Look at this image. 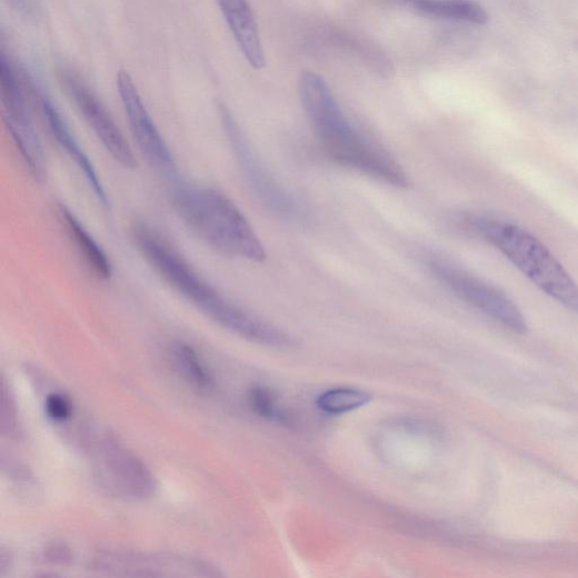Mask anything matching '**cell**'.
I'll return each mask as SVG.
<instances>
[{"label": "cell", "instance_id": "6da1fadb", "mask_svg": "<svg viewBox=\"0 0 578 578\" xmlns=\"http://www.w3.org/2000/svg\"><path fill=\"white\" fill-rule=\"evenodd\" d=\"M132 240L144 260L189 303L225 329L266 346L291 342L283 332L243 310L203 279L155 229L136 225Z\"/></svg>", "mask_w": 578, "mask_h": 578}, {"label": "cell", "instance_id": "7a4b0ae2", "mask_svg": "<svg viewBox=\"0 0 578 578\" xmlns=\"http://www.w3.org/2000/svg\"><path fill=\"white\" fill-rule=\"evenodd\" d=\"M299 92L321 147L331 160L392 187L409 186L401 166L356 130L323 78L315 71H303Z\"/></svg>", "mask_w": 578, "mask_h": 578}, {"label": "cell", "instance_id": "3957f363", "mask_svg": "<svg viewBox=\"0 0 578 578\" xmlns=\"http://www.w3.org/2000/svg\"><path fill=\"white\" fill-rule=\"evenodd\" d=\"M185 226L217 252L253 262L267 259L266 249L240 208L223 192L182 185L172 196Z\"/></svg>", "mask_w": 578, "mask_h": 578}, {"label": "cell", "instance_id": "277c9868", "mask_svg": "<svg viewBox=\"0 0 578 578\" xmlns=\"http://www.w3.org/2000/svg\"><path fill=\"white\" fill-rule=\"evenodd\" d=\"M467 222L541 292L567 310L578 312V285L537 238L512 223L487 217H471Z\"/></svg>", "mask_w": 578, "mask_h": 578}, {"label": "cell", "instance_id": "5b68a950", "mask_svg": "<svg viewBox=\"0 0 578 578\" xmlns=\"http://www.w3.org/2000/svg\"><path fill=\"white\" fill-rule=\"evenodd\" d=\"M91 447L96 481L108 495L124 500H143L157 488L151 470L114 437L97 438Z\"/></svg>", "mask_w": 578, "mask_h": 578}, {"label": "cell", "instance_id": "8992f818", "mask_svg": "<svg viewBox=\"0 0 578 578\" xmlns=\"http://www.w3.org/2000/svg\"><path fill=\"white\" fill-rule=\"evenodd\" d=\"M0 87L6 124L30 173L42 182L47 176L43 143L18 70L4 51L0 56Z\"/></svg>", "mask_w": 578, "mask_h": 578}, {"label": "cell", "instance_id": "52a82bcc", "mask_svg": "<svg viewBox=\"0 0 578 578\" xmlns=\"http://www.w3.org/2000/svg\"><path fill=\"white\" fill-rule=\"evenodd\" d=\"M429 269L468 305L514 332H528V322L521 310L497 287L444 260L430 261Z\"/></svg>", "mask_w": 578, "mask_h": 578}, {"label": "cell", "instance_id": "ba28073f", "mask_svg": "<svg viewBox=\"0 0 578 578\" xmlns=\"http://www.w3.org/2000/svg\"><path fill=\"white\" fill-rule=\"evenodd\" d=\"M220 112L237 162L255 196L280 219L300 220L303 215L300 202L268 173L229 108L221 106Z\"/></svg>", "mask_w": 578, "mask_h": 578}, {"label": "cell", "instance_id": "9c48e42d", "mask_svg": "<svg viewBox=\"0 0 578 578\" xmlns=\"http://www.w3.org/2000/svg\"><path fill=\"white\" fill-rule=\"evenodd\" d=\"M91 568L113 576L131 577H216L221 574L199 559L169 554H140L133 551H101Z\"/></svg>", "mask_w": 578, "mask_h": 578}, {"label": "cell", "instance_id": "30bf717a", "mask_svg": "<svg viewBox=\"0 0 578 578\" xmlns=\"http://www.w3.org/2000/svg\"><path fill=\"white\" fill-rule=\"evenodd\" d=\"M117 89L139 151L159 172L173 177L177 163L171 149L144 106L133 80L124 70L118 72Z\"/></svg>", "mask_w": 578, "mask_h": 578}, {"label": "cell", "instance_id": "8fae6325", "mask_svg": "<svg viewBox=\"0 0 578 578\" xmlns=\"http://www.w3.org/2000/svg\"><path fill=\"white\" fill-rule=\"evenodd\" d=\"M59 80L112 159L124 169H134L137 163L129 142L88 84L70 69H61Z\"/></svg>", "mask_w": 578, "mask_h": 578}, {"label": "cell", "instance_id": "7c38bea8", "mask_svg": "<svg viewBox=\"0 0 578 578\" xmlns=\"http://www.w3.org/2000/svg\"><path fill=\"white\" fill-rule=\"evenodd\" d=\"M37 91L41 111L51 134L56 138L59 147L72 161L76 162L81 172H83L99 202H101L103 206H108L109 199L103 183L101 182L90 158L82 149L79 139L74 132L71 131L67 120L62 116L53 99L41 87H38Z\"/></svg>", "mask_w": 578, "mask_h": 578}, {"label": "cell", "instance_id": "4fadbf2b", "mask_svg": "<svg viewBox=\"0 0 578 578\" xmlns=\"http://www.w3.org/2000/svg\"><path fill=\"white\" fill-rule=\"evenodd\" d=\"M242 54L255 69L266 66L259 28L248 0H216Z\"/></svg>", "mask_w": 578, "mask_h": 578}, {"label": "cell", "instance_id": "5bb4252c", "mask_svg": "<svg viewBox=\"0 0 578 578\" xmlns=\"http://www.w3.org/2000/svg\"><path fill=\"white\" fill-rule=\"evenodd\" d=\"M418 14L446 21L484 26L488 14L474 0H393Z\"/></svg>", "mask_w": 578, "mask_h": 578}, {"label": "cell", "instance_id": "9a60e30c", "mask_svg": "<svg viewBox=\"0 0 578 578\" xmlns=\"http://www.w3.org/2000/svg\"><path fill=\"white\" fill-rule=\"evenodd\" d=\"M58 216L69 238L74 242L81 257L96 277L102 280L110 279L112 276V263L109 257L78 220V217L64 206L58 207Z\"/></svg>", "mask_w": 578, "mask_h": 578}, {"label": "cell", "instance_id": "2e32d148", "mask_svg": "<svg viewBox=\"0 0 578 578\" xmlns=\"http://www.w3.org/2000/svg\"><path fill=\"white\" fill-rule=\"evenodd\" d=\"M172 355L178 370L192 386L200 390H208L212 387L211 377L191 346L178 343L173 347Z\"/></svg>", "mask_w": 578, "mask_h": 578}, {"label": "cell", "instance_id": "e0dca14e", "mask_svg": "<svg viewBox=\"0 0 578 578\" xmlns=\"http://www.w3.org/2000/svg\"><path fill=\"white\" fill-rule=\"evenodd\" d=\"M371 397L357 389L339 388L322 393L318 407L330 415H341L369 403Z\"/></svg>", "mask_w": 578, "mask_h": 578}, {"label": "cell", "instance_id": "ac0fdd59", "mask_svg": "<svg viewBox=\"0 0 578 578\" xmlns=\"http://www.w3.org/2000/svg\"><path fill=\"white\" fill-rule=\"evenodd\" d=\"M249 402L260 417L276 421L286 420V416L279 408L276 398L266 388L256 387L251 389Z\"/></svg>", "mask_w": 578, "mask_h": 578}, {"label": "cell", "instance_id": "d6986e66", "mask_svg": "<svg viewBox=\"0 0 578 578\" xmlns=\"http://www.w3.org/2000/svg\"><path fill=\"white\" fill-rule=\"evenodd\" d=\"M46 413L54 421L68 420L72 415L71 401L61 393H50L44 401Z\"/></svg>", "mask_w": 578, "mask_h": 578}, {"label": "cell", "instance_id": "ffe728a7", "mask_svg": "<svg viewBox=\"0 0 578 578\" xmlns=\"http://www.w3.org/2000/svg\"><path fill=\"white\" fill-rule=\"evenodd\" d=\"M2 388V428L3 431L8 430L9 436H17L19 427L17 405L11 395V391L8 389L6 380H3Z\"/></svg>", "mask_w": 578, "mask_h": 578}, {"label": "cell", "instance_id": "44dd1931", "mask_svg": "<svg viewBox=\"0 0 578 578\" xmlns=\"http://www.w3.org/2000/svg\"><path fill=\"white\" fill-rule=\"evenodd\" d=\"M44 556L52 564L67 565L72 560L70 549L62 545H52L47 549Z\"/></svg>", "mask_w": 578, "mask_h": 578}, {"label": "cell", "instance_id": "7402d4cb", "mask_svg": "<svg viewBox=\"0 0 578 578\" xmlns=\"http://www.w3.org/2000/svg\"><path fill=\"white\" fill-rule=\"evenodd\" d=\"M17 8L24 12H30L33 0H14Z\"/></svg>", "mask_w": 578, "mask_h": 578}]
</instances>
